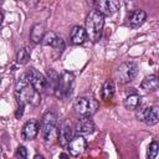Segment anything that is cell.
Wrapping results in <instances>:
<instances>
[{
    "label": "cell",
    "mask_w": 159,
    "mask_h": 159,
    "mask_svg": "<svg viewBox=\"0 0 159 159\" xmlns=\"http://www.w3.org/2000/svg\"><path fill=\"white\" fill-rule=\"evenodd\" d=\"M37 91L34 89V87L27 82L26 77H21L15 83V97L17 101V106L25 107L29 103H39V96Z\"/></svg>",
    "instance_id": "obj_1"
},
{
    "label": "cell",
    "mask_w": 159,
    "mask_h": 159,
    "mask_svg": "<svg viewBox=\"0 0 159 159\" xmlns=\"http://www.w3.org/2000/svg\"><path fill=\"white\" fill-rule=\"evenodd\" d=\"M104 26V16L98 10H92L86 17L84 22V30L87 34V39H89L92 42L99 41L102 36V30Z\"/></svg>",
    "instance_id": "obj_2"
},
{
    "label": "cell",
    "mask_w": 159,
    "mask_h": 159,
    "mask_svg": "<svg viewBox=\"0 0 159 159\" xmlns=\"http://www.w3.org/2000/svg\"><path fill=\"white\" fill-rule=\"evenodd\" d=\"M73 84H75L73 73L68 72V71H65V72H62V75L58 78V83H57V87H56L53 94L60 99H66L71 96Z\"/></svg>",
    "instance_id": "obj_3"
},
{
    "label": "cell",
    "mask_w": 159,
    "mask_h": 159,
    "mask_svg": "<svg viewBox=\"0 0 159 159\" xmlns=\"http://www.w3.org/2000/svg\"><path fill=\"white\" fill-rule=\"evenodd\" d=\"M138 75V65L133 61L122 62L116 70V78L119 83H128L132 82Z\"/></svg>",
    "instance_id": "obj_4"
},
{
    "label": "cell",
    "mask_w": 159,
    "mask_h": 159,
    "mask_svg": "<svg viewBox=\"0 0 159 159\" xmlns=\"http://www.w3.org/2000/svg\"><path fill=\"white\" fill-rule=\"evenodd\" d=\"M56 127H57V114L52 111L46 112L42 116L41 122H40V129H41V133L43 135V139H45L46 144H48V140L51 143L52 134H53Z\"/></svg>",
    "instance_id": "obj_5"
},
{
    "label": "cell",
    "mask_w": 159,
    "mask_h": 159,
    "mask_svg": "<svg viewBox=\"0 0 159 159\" xmlns=\"http://www.w3.org/2000/svg\"><path fill=\"white\" fill-rule=\"evenodd\" d=\"M73 109L78 116H93L98 109V102L94 98L78 97L73 102Z\"/></svg>",
    "instance_id": "obj_6"
},
{
    "label": "cell",
    "mask_w": 159,
    "mask_h": 159,
    "mask_svg": "<svg viewBox=\"0 0 159 159\" xmlns=\"http://www.w3.org/2000/svg\"><path fill=\"white\" fill-rule=\"evenodd\" d=\"M135 117L138 120L144 122L147 125H155L159 120V108L158 106L152 107H143L139 109H135Z\"/></svg>",
    "instance_id": "obj_7"
},
{
    "label": "cell",
    "mask_w": 159,
    "mask_h": 159,
    "mask_svg": "<svg viewBox=\"0 0 159 159\" xmlns=\"http://www.w3.org/2000/svg\"><path fill=\"white\" fill-rule=\"evenodd\" d=\"M25 77L27 82L34 87V89L37 91L39 93L46 89V77L41 72H39L36 68H30L25 75Z\"/></svg>",
    "instance_id": "obj_8"
},
{
    "label": "cell",
    "mask_w": 159,
    "mask_h": 159,
    "mask_svg": "<svg viewBox=\"0 0 159 159\" xmlns=\"http://www.w3.org/2000/svg\"><path fill=\"white\" fill-rule=\"evenodd\" d=\"M86 148H87V140L84 139L83 135H80V134L71 138V140L67 144L68 154L72 157H80L86 150Z\"/></svg>",
    "instance_id": "obj_9"
},
{
    "label": "cell",
    "mask_w": 159,
    "mask_h": 159,
    "mask_svg": "<svg viewBox=\"0 0 159 159\" xmlns=\"http://www.w3.org/2000/svg\"><path fill=\"white\" fill-rule=\"evenodd\" d=\"M41 42H42V45H45V46H51V47H53V48L57 50L60 53L65 50V46H66L63 39L60 37L58 35H56V34L52 32V31L45 32V35H43Z\"/></svg>",
    "instance_id": "obj_10"
},
{
    "label": "cell",
    "mask_w": 159,
    "mask_h": 159,
    "mask_svg": "<svg viewBox=\"0 0 159 159\" xmlns=\"http://www.w3.org/2000/svg\"><path fill=\"white\" fill-rule=\"evenodd\" d=\"M40 132V122L37 119H29L21 129V137L25 140H32Z\"/></svg>",
    "instance_id": "obj_11"
},
{
    "label": "cell",
    "mask_w": 159,
    "mask_h": 159,
    "mask_svg": "<svg viewBox=\"0 0 159 159\" xmlns=\"http://www.w3.org/2000/svg\"><path fill=\"white\" fill-rule=\"evenodd\" d=\"M75 132L83 137L92 134L94 132V123H93L92 118L88 116H81V118L78 119V122L75 127Z\"/></svg>",
    "instance_id": "obj_12"
},
{
    "label": "cell",
    "mask_w": 159,
    "mask_h": 159,
    "mask_svg": "<svg viewBox=\"0 0 159 159\" xmlns=\"http://www.w3.org/2000/svg\"><path fill=\"white\" fill-rule=\"evenodd\" d=\"M72 133H73V128L72 124L68 119H65L61 124H60V129H58V143L61 147H67L68 142L72 138Z\"/></svg>",
    "instance_id": "obj_13"
},
{
    "label": "cell",
    "mask_w": 159,
    "mask_h": 159,
    "mask_svg": "<svg viewBox=\"0 0 159 159\" xmlns=\"http://www.w3.org/2000/svg\"><path fill=\"white\" fill-rule=\"evenodd\" d=\"M119 5H120V0H99L98 11L103 16H111L118 11Z\"/></svg>",
    "instance_id": "obj_14"
},
{
    "label": "cell",
    "mask_w": 159,
    "mask_h": 159,
    "mask_svg": "<svg viewBox=\"0 0 159 159\" xmlns=\"http://www.w3.org/2000/svg\"><path fill=\"white\" fill-rule=\"evenodd\" d=\"M87 40V34L86 30L82 26H73L71 32H70V41L72 45H82Z\"/></svg>",
    "instance_id": "obj_15"
},
{
    "label": "cell",
    "mask_w": 159,
    "mask_h": 159,
    "mask_svg": "<svg viewBox=\"0 0 159 159\" xmlns=\"http://www.w3.org/2000/svg\"><path fill=\"white\" fill-rule=\"evenodd\" d=\"M147 19V12L142 9L133 10L128 16V25L130 27H138L140 26Z\"/></svg>",
    "instance_id": "obj_16"
},
{
    "label": "cell",
    "mask_w": 159,
    "mask_h": 159,
    "mask_svg": "<svg viewBox=\"0 0 159 159\" xmlns=\"http://www.w3.org/2000/svg\"><path fill=\"white\" fill-rule=\"evenodd\" d=\"M159 87V80L155 75H149L144 77V80L140 83V88L145 92H154Z\"/></svg>",
    "instance_id": "obj_17"
},
{
    "label": "cell",
    "mask_w": 159,
    "mask_h": 159,
    "mask_svg": "<svg viewBox=\"0 0 159 159\" xmlns=\"http://www.w3.org/2000/svg\"><path fill=\"white\" fill-rule=\"evenodd\" d=\"M123 104H124V107H125L127 109H129V111H135V109H138V108L140 107V104H142V97H140L138 93L133 92V93H130V94H128V96L125 97Z\"/></svg>",
    "instance_id": "obj_18"
},
{
    "label": "cell",
    "mask_w": 159,
    "mask_h": 159,
    "mask_svg": "<svg viewBox=\"0 0 159 159\" xmlns=\"http://www.w3.org/2000/svg\"><path fill=\"white\" fill-rule=\"evenodd\" d=\"M114 91H116V86H114V82L112 80H107L103 86H102V89H101V98L103 101H109L112 99V97L114 96Z\"/></svg>",
    "instance_id": "obj_19"
},
{
    "label": "cell",
    "mask_w": 159,
    "mask_h": 159,
    "mask_svg": "<svg viewBox=\"0 0 159 159\" xmlns=\"http://www.w3.org/2000/svg\"><path fill=\"white\" fill-rule=\"evenodd\" d=\"M45 35V26L42 24H35L30 31V40L34 43H40Z\"/></svg>",
    "instance_id": "obj_20"
},
{
    "label": "cell",
    "mask_w": 159,
    "mask_h": 159,
    "mask_svg": "<svg viewBox=\"0 0 159 159\" xmlns=\"http://www.w3.org/2000/svg\"><path fill=\"white\" fill-rule=\"evenodd\" d=\"M58 78H60V76L57 75L56 71L48 70L47 71V78H46V89H51V93H53L56 87H57Z\"/></svg>",
    "instance_id": "obj_21"
},
{
    "label": "cell",
    "mask_w": 159,
    "mask_h": 159,
    "mask_svg": "<svg viewBox=\"0 0 159 159\" xmlns=\"http://www.w3.org/2000/svg\"><path fill=\"white\" fill-rule=\"evenodd\" d=\"M30 56H31L30 50H29L27 47H22V48H20V50L17 51V53H16V62H17L19 65H25V63L29 62Z\"/></svg>",
    "instance_id": "obj_22"
},
{
    "label": "cell",
    "mask_w": 159,
    "mask_h": 159,
    "mask_svg": "<svg viewBox=\"0 0 159 159\" xmlns=\"http://www.w3.org/2000/svg\"><path fill=\"white\" fill-rule=\"evenodd\" d=\"M159 155V143L157 140H153L148 148V157L150 159H157Z\"/></svg>",
    "instance_id": "obj_23"
},
{
    "label": "cell",
    "mask_w": 159,
    "mask_h": 159,
    "mask_svg": "<svg viewBox=\"0 0 159 159\" xmlns=\"http://www.w3.org/2000/svg\"><path fill=\"white\" fill-rule=\"evenodd\" d=\"M15 158H20V159H25L27 158V150L24 145H19L16 152H15Z\"/></svg>",
    "instance_id": "obj_24"
},
{
    "label": "cell",
    "mask_w": 159,
    "mask_h": 159,
    "mask_svg": "<svg viewBox=\"0 0 159 159\" xmlns=\"http://www.w3.org/2000/svg\"><path fill=\"white\" fill-rule=\"evenodd\" d=\"M99 0H87V2H88V5H91V6H93L94 4H97Z\"/></svg>",
    "instance_id": "obj_25"
},
{
    "label": "cell",
    "mask_w": 159,
    "mask_h": 159,
    "mask_svg": "<svg viewBox=\"0 0 159 159\" xmlns=\"http://www.w3.org/2000/svg\"><path fill=\"white\" fill-rule=\"evenodd\" d=\"M2 20H4V14H2V11L0 10V26H1V24H2Z\"/></svg>",
    "instance_id": "obj_26"
},
{
    "label": "cell",
    "mask_w": 159,
    "mask_h": 159,
    "mask_svg": "<svg viewBox=\"0 0 159 159\" xmlns=\"http://www.w3.org/2000/svg\"><path fill=\"white\" fill-rule=\"evenodd\" d=\"M34 158H35V159H37V158H40V159H42L43 157H42V155H39V154H36V155H35Z\"/></svg>",
    "instance_id": "obj_27"
},
{
    "label": "cell",
    "mask_w": 159,
    "mask_h": 159,
    "mask_svg": "<svg viewBox=\"0 0 159 159\" xmlns=\"http://www.w3.org/2000/svg\"><path fill=\"white\" fill-rule=\"evenodd\" d=\"M60 157L61 158H65V157H67V154H60Z\"/></svg>",
    "instance_id": "obj_28"
}]
</instances>
